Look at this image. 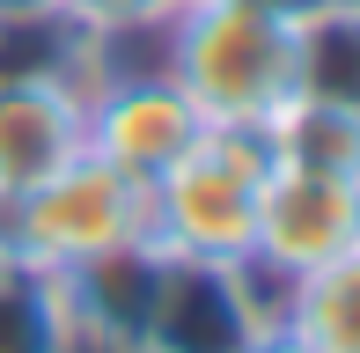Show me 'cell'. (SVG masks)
Masks as SVG:
<instances>
[{
	"label": "cell",
	"instance_id": "obj_7",
	"mask_svg": "<svg viewBox=\"0 0 360 353\" xmlns=\"http://www.w3.org/2000/svg\"><path fill=\"white\" fill-rule=\"evenodd\" d=\"M265 339L250 309V287H243L236 265H176L169 258V280H162V302L147 316V339L140 353H250Z\"/></svg>",
	"mask_w": 360,
	"mask_h": 353
},
{
	"label": "cell",
	"instance_id": "obj_12",
	"mask_svg": "<svg viewBox=\"0 0 360 353\" xmlns=\"http://www.w3.org/2000/svg\"><path fill=\"white\" fill-rule=\"evenodd\" d=\"M59 8H67L81 30H125V23H155V15H169L176 0H59Z\"/></svg>",
	"mask_w": 360,
	"mask_h": 353
},
{
	"label": "cell",
	"instance_id": "obj_14",
	"mask_svg": "<svg viewBox=\"0 0 360 353\" xmlns=\"http://www.w3.org/2000/svg\"><path fill=\"white\" fill-rule=\"evenodd\" d=\"M250 353H309V346H302V339H294V331H265V339H257Z\"/></svg>",
	"mask_w": 360,
	"mask_h": 353
},
{
	"label": "cell",
	"instance_id": "obj_9",
	"mask_svg": "<svg viewBox=\"0 0 360 353\" xmlns=\"http://www.w3.org/2000/svg\"><path fill=\"white\" fill-rule=\"evenodd\" d=\"M265 148H272V162L353 176V184H360V110L323 103V96H294L280 118L265 125Z\"/></svg>",
	"mask_w": 360,
	"mask_h": 353
},
{
	"label": "cell",
	"instance_id": "obj_2",
	"mask_svg": "<svg viewBox=\"0 0 360 353\" xmlns=\"http://www.w3.org/2000/svg\"><path fill=\"white\" fill-rule=\"evenodd\" d=\"M272 148L243 125H206L169 169L147 184V243L176 265H250L257 206H265Z\"/></svg>",
	"mask_w": 360,
	"mask_h": 353
},
{
	"label": "cell",
	"instance_id": "obj_8",
	"mask_svg": "<svg viewBox=\"0 0 360 353\" xmlns=\"http://www.w3.org/2000/svg\"><path fill=\"white\" fill-rule=\"evenodd\" d=\"M280 331H294L309 353H360V243L287 287Z\"/></svg>",
	"mask_w": 360,
	"mask_h": 353
},
{
	"label": "cell",
	"instance_id": "obj_15",
	"mask_svg": "<svg viewBox=\"0 0 360 353\" xmlns=\"http://www.w3.org/2000/svg\"><path fill=\"white\" fill-rule=\"evenodd\" d=\"M37 8H59V0H0V15H37Z\"/></svg>",
	"mask_w": 360,
	"mask_h": 353
},
{
	"label": "cell",
	"instance_id": "obj_11",
	"mask_svg": "<svg viewBox=\"0 0 360 353\" xmlns=\"http://www.w3.org/2000/svg\"><path fill=\"white\" fill-rule=\"evenodd\" d=\"M302 96L360 110V0H338L302 30Z\"/></svg>",
	"mask_w": 360,
	"mask_h": 353
},
{
	"label": "cell",
	"instance_id": "obj_1",
	"mask_svg": "<svg viewBox=\"0 0 360 353\" xmlns=\"http://www.w3.org/2000/svg\"><path fill=\"white\" fill-rule=\"evenodd\" d=\"M169 82L206 125L265 133L302 96V30L265 23L236 0H176L169 15Z\"/></svg>",
	"mask_w": 360,
	"mask_h": 353
},
{
	"label": "cell",
	"instance_id": "obj_13",
	"mask_svg": "<svg viewBox=\"0 0 360 353\" xmlns=\"http://www.w3.org/2000/svg\"><path fill=\"white\" fill-rule=\"evenodd\" d=\"M236 8H250V15H265V23H287V30H309L323 8H338V0H236Z\"/></svg>",
	"mask_w": 360,
	"mask_h": 353
},
{
	"label": "cell",
	"instance_id": "obj_6",
	"mask_svg": "<svg viewBox=\"0 0 360 353\" xmlns=\"http://www.w3.org/2000/svg\"><path fill=\"white\" fill-rule=\"evenodd\" d=\"M199 133H206V118L184 103V89H176L169 74L89 89V155H103V162L118 176H133V184H155Z\"/></svg>",
	"mask_w": 360,
	"mask_h": 353
},
{
	"label": "cell",
	"instance_id": "obj_4",
	"mask_svg": "<svg viewBox=\"0 0 360 353\" xmlns=\"http://www.w3.org/2000/svg\"><path fill=\"white\" fill-rule=\"evenodd\" d=\"M353 243H360V184H353V176L272 162L265 206H257V250H250V265L272 272L280 287H294L302 272L346 258Z\"/></svg>",
	"mask_w": 360,
	"mask_h": 353
},
{
	"label": "cell",
	"instance_id": "obj_5",
	"mask_svg": "<svg viewBox=\"0 0 360 353\" xmlns=\"http://www.w3.org/2000/svg\"><path fill=\"white\" fill-rule=\"evenodd\" d=\"M89 155V96L59 74H0V206Z\"/></svg>",
	"mask_w": 360,
	"mask_h": 353
},
{
	"label": "cell",
	"instance_id": "obj_10",
	"mask_svg": "<svg viewBox=\"0 0 360 353\" xmlns=\"http://www.w3.org/2000/svg\"><path fill=\"white\" fill-rule=\"evenodd\" d=\"M0 353H74V316L59 280L0 258Z\"/></svg>",
	"mask_w": 360,
	"mask_h": 353
},
{
	"label": "cell",
	"instance_id": "obj_3",
	"mask_svg": "<svg viewBox=\"0 0 360 353\" xmlns=\"http://www.w3.org/2000/svg\"><path fill=\"white\" fill-rule=\"evenodd\" d=\"M140 236H147V184L118 176L103 155H81L37 191H22L15 206H0V258L44 272V280L118 243H140Z\"/></svg>",
	"mask_w": 360,
	"mask_h": 353
}]
</instances>
